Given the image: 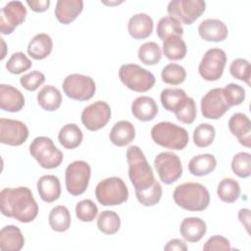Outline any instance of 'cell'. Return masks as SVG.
Segmentation results:
<instances>
[{
  "instance_id": "1",
  "label": "cell",
  "mask_w": 251,
  "mask_h": 251,
  "mask_svg": "<svg viewBox=\"0 0 251 251\" xmlns=\"http://www.w3.org/2000/svg\"><path fill=\"white\" fill-rule=\"evenodd\" d=\"M1 213L21 223L32 222L38 214V205L26 186L6 187L0 192Z\"/></svg>"
},
{
  "instance_id": "2",
  "label": "cell",
  "mask_w": 251,
  "mask_h": 251,
  "mask_svg": "<svg viewBox=\"0 0 251 251\" xmlns=\"http://www.w3.org/2000/svg\"><path fill=\"white\" fill-rule=\"evenodd\" d=\"M128 176L135 191H142L151 187L156 181L154 173L147 162L142 150L136 146H129L126 150Z\"/></svg>"
},
{
  "instance_id": "3",
  "label": "cell",
  "mask_w": 251,
  "mask_h": 251,
  "mask_svg": "<svg viewBox=\"0 0 251 251\" xmlns=\"http://www.w3.org/2000/svg\"><path fill=\"white\" fill-rule=\"evenodd\" d=\"M176 204L191 212L204 211L210 204V193L199 182H184L177 185L173 193Z\"/></svg>"
},
{
  "instance_id": "4",
  "label": "cell",
  "mask_w": 251,
  "mask_h": 251,
  "mask_svg": "<svg viewBox=\"0 0 251 251\" xmlns=\"http://www.w3.org/2000/svg\"><path fill=\"white\" fill-rule=\"evenodd\" d=\"M151 137L156 144L172 150H182L189 141L187 130L171 122H160L153 126Z\"/></svg>"
},
{
  "instance_id": "5",
  "label": "cell",
  "mask_w": 251,
  "mask_h": 251,
  "mask_svg": "<svg viewBox=\"0 0 251 251\" xmlns=\"http://www.w3.org/2000/svg\"><path fill=\"white\" fill-rule=\"evenodd\" d=\"M95 196L103 206L121 205L128 199V189L121 177L111 176L98 182Z\"/></svg>"
},
{
  "instance_id": "6",
  "label": "cell",
  "mask_w": 251,
  "mask_h": 251,
  "mask_svg": "<svg viewBox=\"0 0 251 251\" xmlns=\"http://www.w3.org/2000/svg\"><path fill=\"white\" fill-rule=\"evenodd\" d=\"M29 153L40 167L51 170L59 167L63 161V153L47 136L35 137L29 145Z\"/></svg>"
},
{
  "instance_id": "7",
  "label": "cell",
  "mask_w": 251,
  "mask_h": 251,
  "mask_svg": "<svg viewBox=\"0 0 251 251\" xmlns=\"http://www.w3.org/2000/svg\"><path fill=\"white\" fill-rule=\"evenodd\" d=\"M120 80L130 90L146 92L155 84V76L148 70L136 64H125L119 70Z\"/></svg>"
},
{
  "instance_id": "8",
  "label": "cell",
  "mask_w": 251,
  "mask_h": 251,
  "mask_svg": "<svg viewBox=\"0 0 251 251\" xmlns=\"http://www.w3.org/2000/svg\"><path fill=\"white\" fill-rule=\"evenodd\" d=\"M91 176V168L85 161H75L71 163L65 172V183L68 192L77 196L85 192Z\"/></svg>"
},
{
  "instance_id": "9",
  "label": "cell",
  "mask_w": 251,
  "mask_h": 251,
  "mask_svg": "<svg viewBox=\"0 0 251 251\" xmlns=\"http://www.w3.org/2000/svg\"><path fill=\"white\" fill-rule=\"evenodd\" d=\"M62 87L69 98L77 101H87L91 99L96 91L93 78L80 74H72L66 76Z\"/></svg>"
},
{
  "instance_id": "10",
  "label": "cell",
  "mask_w": 251,
  "mask_h": 251,
  "mask_svg": "<svg viewBox=\"0 0 251 251\" xmlns=\"http://www.w3.org/2000/svg\"><path fill=\"white\" fill-rule=\"evenodd\" d=\"M205 10L206 3L202 0H173L167 7L169 16L184 25H192Z\"/></svg>"
},
{
  "instance_id": "11",
  "label": "cell",
  "mask_w": 251,
  "mask_h": 251,
  "mask_svg": "<svg viewBox=\"0 0 251 251\" xmlns=\"http://www.w3.org/2000/svg\"><path fill=\"white\" fill-rule=\"evenodd\" d=\"M226 64V52L221 48H211L201 59L198 67L199 75L207 81H216L222 77Z\"/></svg>"
},
{
  "instance_id": "12",
  "label": "cell",
  "mask_w": 251,
  "mask_h": 251,
  "mask_svg": "<svg viewBox=\"0 0 251 251\" xmlns=\"http://www.w3.org/2000/svg\"><path fill=\"white\" fill-rule=\"evenodd\" d=\"M154 167L159 178L165 184H172L182 175V165L179 157L173 152H162L154 159Z\"/></svg>"
},
{
  "instance_id": "13",
  "label": "cell",
  "mask_w": 251,
  "mask_h": 251,
  "mask_svg": "<svg viewBox=\"0 0 251 251\" xmlns=\"http://www.w3.org/2000/svg\"><path fill=\"white\" fill-rule=\"evenodd\" d=\"M112 111L105 101H96L86 106L81 113V123L90 131L104 127L110 121Z\"/></svg>"
},
{
  "instance_id": "14",
  "label": "cell",
  "mask_w": 251,
  "mask_h": 251,
  "mask_svg": "<svg viewBox=\"0 0 251 251\" xmlns=\"http://www.w3.org/2000/svg\"><path fill=\"white\" fill-rule=\"evenodd\" d=\"M201 114L204 118L218 120L228 110L229 106L226 101L223 88H213L201 98Z\"/></svg>"
},
{
  "instance_id": "15",
  "label": "cell",
  "mask_w": 251,
  "mask_h": 251,
  "mask_svg": "<svg viewBox=\"0 0 251 251\" xmlns=\"http://www.w3.org/2000/svg\"><path fill=\"white\" fill-rule=\"evenodd\" d=\"M26 17V9L21 1L8 2L0 12V31L2 34H11L22 25Z\"/></svg>"
},
{
  "instance_id": "16",
  "label": "cell",
  "mask_w": 251,
  "mask_h": 251,
  "mask_svg": "<svg viewBox=\"0 0 251 251\" xmlns=\"http://www.w3.org/2000/svg\"><path fill=\"white\" fill-rule=\"evenodd\" d=\"M28 137V128L21 121L0 119V142L10 146H19Z\"/></svg>"
},
{
  "instance_id": "17",
  "label": "cell",
  "mask_w": 251,
  "mask_h": 251,
  "mask_svg": "<svg viewBox=\"0 0 251 251\" xmlns=\"http://www.w3.org/2000/svg\"><path fill=\"white\" fill-rule=\"evenodd\" d=\"M198 33L205 41H224L228 34L226 24L218 19H206L198 26Z\"/></svg>"
},
{
  "instance_id": "18",
  "label": "cell",
  "mask_w": 251,
  "mask_h": 251,
  "mask_svg": "<svg viewBox=\"0 0 251 251\" xmlns=\"http://www.w3.org/2000/svg\"><path fill=\"white\" fill-rule=\"evenodd\" d=\"M229 131L237 138L238 142L245 146L250 147L251 138V122L250 119L243 113H235L228 120Z\"/></svg>"
},
{
  "instance_id": "19",
  "label": "cell",
  "mask_w": 251,
  "mask_h": 251,
  "mask_svg": "<svg viewBox=\"0 0 251 251\" xmlns=\"http://www.w3.org/2000/svg\"><path fill=\"white\" fill-rule=\"evenodd\" d=\"M25 106V97L23 93L10 84L0 85V107L6 112L16 113Z\"/></svg>"
},
{
  "instance_id": "20",
  "label": "cell",
  "mask_w": 251,
  "mask_h": 251,
  "mask_svg": "<svg viewBox=\"0 0 251 251\" xmlns=\"http://www.w3.org/2000/svg\"><path fill=\"white\" fill-rule=\"evenodd\" d=\"M153 20L145 13H138L130 17L127 23V31L134 39H144L153 31Z\"/></svg>"
},
{
  "instance_id": "21",
  "label": "cell",
  "mask_w": 251,
  "mask_h": 251,
  "mask_svg": "<svg viewBox=\"0 0 251 251\" xmlns=\"http://www.w3.org/2000/svg\"><path fill=\"white\" fill-rule=\"evenodd\" d=\"M82 9V0H58L55 7V16L59 23L68 25L77 18Z\"/></svg>"
},
{
  "instance_id": "22",
  "label": "cell",
  "mask_w": 251,
  "mask_h": 251,
  "mask_svg": "<svg viewBox=\"0 0 251 251\" xmlns=\"http://www.w3.org/2000/svg\"><path fill=\"white\" fill-rule=\"evenodd\" d=\"M206 223L196 217H189L182 220L179 226L180 235L188 242H198L206 234Z\"/></svg>"
},
{
  "instance_id": "23",
  "label": "cell",
  "mask_w": 251,
  "mask_h": 251,
  "mask_svg": "<svg viewBox=\"0 0 251 251\" xmlns=\"http://www.w3.org/2000/svg\"><path fill=\"white\" fill-rule=\"evenodd\" d=\"M158 105L152 97L139 96L131 104V113L141 122H150L158 114Z\"/></svg>"
},
{
  "instance_id": "24",
  "label": "cell",
  "mask_w": 251,
  "mask_h": 251,
  "mask_svg": "<svg viewBox=\"0 0 251 251\" xmlns=\"http://www.w3.org/2000/svg\"><path fill=\"white\" fill-rule=\"evenodd\" d=\"M37 191L40 198L47 203H52L59 199L61 195V183L54 175L42 176L37 180Z\"/></svg>"
},
{
  "instance_id": "25",
  "label": "cell",
  "mask_w": 251,
  "mask_h": 251,
  "mask_svg": "<svg viewBox=\"0 0 251 251\" xmlns=\"http://www.w3.org/2000/svg\"><path fill=\"white\" fill-rule=\"evenodd\" d=\"M25 245V237L21 229L13 225L0 230V249L3 251H20Z\"/></svg>"
},
{
  "instance_id": "26",
  "label": "cell",
  "mask_w": 251,
  "mask_h": 251,
  "mask_svg": "<svg viewBox=\"0 0 251 251\" xmlns=\"http://www.w3.org/2000/svg\"><path fill=\"white\" fill-rule=\"evenodd\" d=\"M109 138L118 147L128 145L135 138L134 126L128 121H119L111 128Z\"/></svg>"
},
{
  "instance_id": "27",
  "label": "cell",
  "mask_w": 251,
  "mask_h": 251,
  "mask_svg": "<svg viewBox=\"0 0 251 251\" xmlns=\"http://www.w3.org/2000/svg\"><path fill=\"white\" fill-rule=\"evenodd\" d=\"M53 48V41L47 33H37L27 45V53L34 60H43L48 57Z\"/></svg>"
},
{
  "instance_id": "28",
  "label": "cell",
  "mask_w": 251,
  "mask_h": 251,
  "mask_svg": "<svg viewBox=\"0 0 251 251\" xmlns=\"http://www.w3.org/2000/svg\"><path fill=\"white\" fill-rule=\"evenodd\" d=\"M217 167V160L214 155L206 153L194 156L188 163V171L196 176H204L211 174Z\"/></svg>"
},
{
  "instance_id": "29",
  "label": "cell",
  "mask_w": 251,
  "mask_h": 251,
  "mask_svg": "<svg viewBox=\"0 0 251 251\" xmlns=\"http://www.w3.org/2000/svg\"><path fill=\"white\" fill-rule=\"evenodd\" d=\"M38 105L45 111L53 112L60 108L62 104V94L53 85L43 86L37 94Z\"/></svg>"
},
{
  "instance_id": "30",
  "label": "cell",
  "mask_w": 251,
  "mask_h": 251,
  "mask_svg": "<svg viewBox=\"0 0 251 251\" xmlns=\"http://www.w3.org/2000/svg\"><path fill=\"white\" fill-rule=\"evenodd\" d=\"M186 98V93L181 88H165L160 95L162 106L167 111L174 113L182 107Z\"/></svg>"
},
{
  "instance_id": "31",
  "label": "cell",
  "mask_w": 251,
  "mask_h": 251,
  "mask_svg": "<svg viewBox=\"0 0 251 251\" xmlns=\"http://www.w3.org/2000/svg\"><path fill=\"white\" fill-rule=\"evenodd\" d=\"M83 134L81 129L75 124H67L59 131L58 140L66 149H75L82 141Z\"/></svg>"
},
{
  "instance_id": "32",
  "label": "cell",
  "mask_w": 251,
  "mask_h": 251,
  "mask_svg": "<svg viewBox=\"0 0 251 251\" xmlns=\"http://www.w3.org/2000/svg\"><path fill=\"white\" fill-rule=\"evenodd\" d=\"M71 214L66 206L58 205L52 208L48 216L50 227L57 232H64L71 226Z\"/></svg>"
},
{
  "instance_id": "33",
  "label": "cell",
  "mask_w": 251,
  "mask_h": 251,
  "mask_svg": "<svg viewBox=\"0 0 251 251\" xmlns=\"http://www.w3.org/2000/svg\"><path fill=\"white\" fill-rule=\"evenodd\" d=\"M163 53L172 61L181 60L186 56L187 47L181 36H172L163 41Z\"/></svg>"
},
{
  "instance_id": "34",
  "label": "cell",
  "mask_w": 251,
  "mask_h": 251,
  "mask_svg": "<svg viewBox=\"0 0 251 251\" xmlns=\"http://www.w3.org/2000/svg\"><path fill=\"white\" fill-rule=\"evenodd\" d=\"M183 34V27L181 24L171 16L163 17L157 24V35L164 41L172 36H181Z\"/></svg>"
},
{
  "instance_id": "35",
  "label": "cell",
  "mask_w": 251,
  "mask_h": 251,
  "mask_svg": "<svg viewBox=\"0 0 251 251\" xmlns=\"http://www.w3.org/2000/svg\"><path fill=\"white\" fill-rule=\"evenodd\" d=\"M217 194L223 202L233 203L240 196V185L235 179L225 177L218 184Z\"/></svg>"
},
{
  "instance_id": "36",
  "label": "cell",
  "mask_w": 251,
  "mask_h": 251,
  "mask_svg": "<svg viewBox=\"0 0 251 251\" xmlns=\"http://www.w3.org/2000/svg\"><path fill=\"white\" fill-rule=\"evenodd\" d=\"M97 227L105 234H115L121 227V218L116 212L105 210L98 216Z\"/></svg>"
},
{
  "instance_id": "37",
  "label": "cell",
  "mask_w": 251,
  "mask_h": 251,
  "mask_svg": "<svg viewBox=\"0 0 251 251\" xmlns=\"http://www.w3.org/2000/svg\"><path fill=\"white\" fill-rule=\"evenodd\" d=\"M137 55L141 63L147 66H153L161 61L162 50L158 43L154 41H148L139 46Z\"/></svg>"
},
{
  "instance_id": "38",
  "label": "cell",
  "mask_w": 251,
  "mask_h": 251,
  "mask_svg": "<svg viewBox=\"0 0 251 251\" xmlns=\"http://www.w3.org/2000/svg\"><path fill=\"white\" fill-rule=\"evenodd\" d=\"M162 80L170 85H178L186 78L185 69L176 63H170L165 66L161 73Z\"/></svg>"
},
{
  "instance_id": "39",
  "label": "cell",
  "mask_w": 251,
  "mask_h": 251,
  "mask_svg": "<svg viewBox=\"0 0 251 251\" xmlns=\"http://www.w3.org/2000/svg\"><path fill=\"white\" fill-rule=\"evenodd\" d=\"M216 136L215 127L210 124H200L193 131V142L200 148L210 146Z\"/></svg>"
},
{
  "instance_id": "40",
  "label": "cell",
  "mask_w": 251,
  "mask_h": 251,
  "mask_svg": "<svg viewBox=\"0 0 251 251\" xmlns=\"http://www.w3.org/2000/svg\"><path fill=\"white\" fill-rule=\"evenodd\" d=\"M231 170L238 177L246 178L251 175V155L248 152H239L231 160Z\"/></svg>"
},
{
  "instance_id": "41",
  "label": "cell",
  "mask_w": 251,
  "mask_h": 251,
  "mask_svg": "<svg viewBox=\"0 0 251 251\" xmlns=\"http://www.w3.org/2000/svg\"><path fill=\"white\" fill-rule=\"evenodd\" d=\"M162 193H163L162 186L156 180L154 184L148 189H145L142 191H135V196L140 204L148 207V206L156 205L161 200Z\"/></svg>"
},
{
  "instance_id": "42",
  "label": "cell",
  "mask_w": 251,
  "mask_h": 251,
  "mask_svg": "<svg viewBox=\"0 0 251 251\" xmlns=\"http://www.w3.org/2000/svg\"><path fill=\"white\" fill-rule=\"evenodd\" d=\"M31 66V61L23 52L14 53L6 63V69L8 70V72L14 75H20L24 73L29 70Z\"/></svg>"
},
{
  "instance_id": "43",
  "label": "cell",
  "mask_w": 251,
  "mask_h": 251,
  "mask_svg": "<svg viewBox=\"0 0 251 251\" xmlns=\"http://www.w3.org/2000/svg\"><path fill=\"white\" fill-rule=\"evenodd\" d=\"M229 73L234 78L245 81L248 85H250L251 68L248 60L243 58L233 60L229 65Z\"/></svg>"
},
{
  "instance_id": "44",
  "label": "cell",
  "mask_w": 251,
  "mask_h": 251,
  "mask_svg": "<svg viewBox=\"0 0 251 251\" xmlns=\"http://www.w3.org/2000/svg\"><path fill=\"white\" fill-rule=\"evenodd\" d=\"M97 214L98 208L90 199H83L75 206V216L81 222H92Z\"/></svg>"
},
{
  "instance_id": "45",
  "label": "cell",
  "mask_w": 251,
  "mask_h": 251,
  "mask_svg": "<svg viewBox=\"0 0 251 251\" xmlns=\"http://www.w3.org/2000/svg\"><path fill=\"white\" fill-rule=\"evenodd\" d=\"M223 93L229 107L240 105L245 99V89L236 83H228L223 88Z\"/></svg>"
},
{
  "instance_id": "46",
  "label": "cell",
  "mask_w": 251,
  "mask_h": 251,
  "mask_svg": "<svg viewBox=\"0 0 251 251\" xmlns=\"http://www.w3.org/2000/svg\"><path fill=\"white\" fill-rule=\"evenodd\" d=\"M175 114L177 121H179L180 123L185 125L192 124L197 116V108L193 98L188 96L182 107L179 110H177Z\"/></svg>"
},
{
  "instance_id": "47",
  "label": "cell",
  "mask_w": 251,
  "mask_h": 251,
  "mask_svg": "<svg viewBox=\"0 0 251 251\" xmlns=\"http://www.w3.org/2000/svg\"><path fill=\"white\" fill-rule=\"evenodd\" d=\"M45 81V75L39 71H32L28 74L24 75L20 78L21 85L28 90V91H35L40 85H42Z\"/></svg>"
},
{
  "instance_id": "48",
  "label": "cell",
  "mask_w": 251,
  "mask_h": 251,
  "mask_svg": "<svg viewBox=\"0 0 251 251\" xmlns=\"http://www.w3.org/2000/svg\"><path fill=\"white\" fill-rule=\"evenodd\" d=\"M230 243L223 235L211 236L203 246V250H230Z\"/></svg>"
},
{
  "instance_id": "49",
  "label": "cell",
  "mask_w": 251,
  "mask_h": 251,
  "mask_svg": "<svg viewBox=\"0 0 251 251\" xmlns=\"http://www.w3.org/2000/svg\"><path fill=\"white\" fill-rule=\"evenodd\" d=\"M26 4L30 8L31 11L35 13H42L49 9L50 1L49 0H27Z\"/></svg>"
},
{
  "instance_id": "50",
  "label": "cell",
  "mask_w": 251,
  "mask_h": 251,
  "mask_svg": "<svg viewBox=\"0 0 251 251\" xmlns=\"http://www.w3.org/2000/svg\"><path fill=\"white\" fill-rule=\"evenodd\" d=\"M164 249L166 251H186L187 250V246L185 244V242L181 239L178 238H174L171 239L164 247Z\"/></svg>"
},
{
  "instance_id": "51",
  "label": "cell",
  "mask_w": 251,
  "mask_h": 251,
  "mask_svg": "<svg viewBox=\"0 0 251 251\" xmlns=\"http://www.w3.org/2000/svg\"><path fill=\"white\" fill-rule=\"evenodd\" d=\"M238 219L242 226L245 227L246 231L249 233L250 227V210L247 208H242L238 211Z\"/></svg>"
}]
</instances>
